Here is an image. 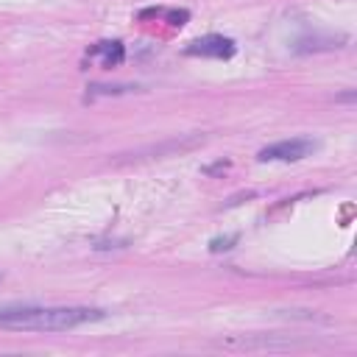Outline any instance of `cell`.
I'll return each instance as SVG.
<instances>
[{"mask_svg": "<svg viewBox=\"0 0 357 357\" xmlns=\"http://www.w3.org/2000/svg\"><path fill=\"white\" fill-rule=\"evenodd\" d=\"M100 307H36V304H0V329L11 332H64L84 324L103 321Z\"/></svg>", "mask_w": 357, "mask_h": 357, "instance_id": "1", "label": "cell"}, {"mask_svg": "<svg viewBox=\"0 0 357 357\" xmlns=\"http://www.w3.org/2000/svg\"><path fill=\"white\" fill-rule=\"evenodd\" d=\"M315 148H318L315 139H310V137H293V139H279V142H271V145L259 148L257 159L259 162H298V159L310 156Z\"/></svg>", "mask_w": 357, "mask_h": 357, "instance_id": "2", "label": "cell"}, {"mask_svg": "<svg viewBox=\"0 0 357 357\" xmlns=\"http://www.w3.org/2000/svg\"><path fill=\"white\" fill-rule=\"evenodd\" d=\"M234 50H237L234 39L220 36V33H206L201 39H192L184 47L187 56H201V59H229V56H234Z\"/></svg>", "mask_w": 357, "mask_h": 357, "instance_id": "3", "label": "cell"}, {"mask_svg": "<svg viewBox=\"0 0 357 357\" xmlns=\"http://www.w3.org/2000/svg\"><path fill=\"white\" fill-rule=\"evenodd\" d=\"M89 61H98L100 67H117L126 59V47L120 42H98L86 50Z\"/></svg>", "mask_w": 357, "mask_h": 357, "instance_id": "4", "label": "cell"}, {"mask_svg": "<svg viewBox=\"0 0 357 357\" xmlns=\"http://www.w3.org/2000/svg\"><path fill=\"white\" fill-rule=\"evenodd\" d=\"M237 240V234H229V237H215L212 243H209V248L212 251H226V248H231V243Z\"/></svg>", "mask_w": 357, "mask_h": 357, "instance_id": "5", "label": "cell"}]
</instances>
